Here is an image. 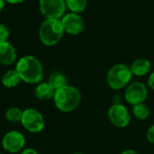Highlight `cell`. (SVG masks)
Here are the masks:
<instances>
[{"mask_svg": "<svg viewBox=\"0 0 154 154\" xmlns=\"http://www.w3.org/2000/svg\"><path fill=\"white\" fill-rule=\"evenodd\" d=\"M60 20L62 23V26L64 28V32L69 34H79L85 29L84 19L79 14L70 12L69 14H64Z\"/></svg>", "mask_w": 154, "mask_h": 154, "instance_id": "ba28073f", "label": "cell"}, {"mask_svg": "<svg viewBox=\"0 0 154 154\" xmlns=\"http://www.w3.org/2000/svg\"><path fill=\"white\" fill-rule=\"evenodd\" d=\"M64 28L60 19H46L39 29V38L46 46L57 44L64 34Z\"/></svg>", "mask_w": 154, "mask_h": 154, "instance_id": "3957f363", "label": "cell"}, {"mask_svg": "<svg viewBox=\"0 0 154 154\" xmlns=\"http://www.w3.org/2000/svg\"><path fill=\"white\" fill-rule=\"evenodd\" d=\"M148 96V90L146 86L142 82H133L131 83L125 93V100L134 106L136 104L143 103Z\"/></svg>", "mask_w": 154, "mask_h": 154, "instance_id": "9c48e42d", "label": "cell"}, {"mask_svg": "<svg viewBox=\"0 0 154 154\" xmlns=\"http://www.w3.org/2000/svg\"><path fill=\"white\" fill-rule=\"evenodd\" d=\"M53 88L55 90L60 89L61 88H64L65 86H67V78L64 74L60 73V72H53L50 78H49V81H48Z\"/></svg>", "mask_w": 154, "mask_h": 154, "instance_id": "9a60e30c", "label": "cell"}, {"mask_svg": "<svg viewBox=\"0 0 154 154\" xmlns=\"http://www.w3.org/2000/svg\"><path fill=\"white\" fill-rule=\"evenodd\" d=\"M67 8L72 13H82L88 5V0H65Z\"/></svg>", "mask_w": 154, "mask_h": 154, "instance_id": "2e32d148", "label": "cell"}, {"mask_svg": "<svg viewBox=\"0 0 154 154\" xmlns=\"http://www.w3.org/2000/svg\"><path fill=\"white\" fill-rule=\"evenodd\" d=\"M108 118L113 125L118 128L126 127L131 121V116L127 108L121 104H115L109 108Z\"/></svg>", "mask_w": 154, "mask_h": 154, "instance_id": "52a82bcc", "label": "cell"}, {"mask_svg": "<svg viewBox=\"0 0 154 154\" xmlns=\"http://www.w3.org/2000/svg\"><path fill=\"white\" fill-rule=\"evenodd\" d=\"M151 68H152L151 62L147 59L141 58V59L135 60L132 63L130 69L133 75H135L137 77H143L149 73V71L151 70Z\"/></svg>", "mask_w": 154, "mask_h": 154, "instance_id": "7c38bea8", "label": "cell"}, {"mask_svg": "<svg viewBox=\"0 0 154 154\" xmlns=\"http://www.w3.org/2000/svg\"><path fill=\"white\" fill-rule=\"evenodd\" d=\"M73 154H84V153H82V152H75V153H73Z\"/></svg>", "mask_w": 154, "mask_h": 154, "instance_id": "484cf974", "label": "cell"}, {"mask_svg": "<svg viewBox=\"0 0 154 154\" xmlns=\"http://www.w3.org/2000/svg\"><path fill=\"white\" fill-rule=\"evenodd\" d=\"M21 81V78L15 69L6 71L2 77V83L5 88H11L16 87Z\"/></svg>", "mask_w": 154, "mask_h": 154, "instance_id": "5bb4252c", "label": "cell"}, {"mask_svg": "<svg viewBox=\"0 0 154 154\" xmlns=\"http://www.w3.org/2000/svg\"><path fill=\"white\" fill-rule=\"evenodd\" d=\"M16 51L10 42H0V64L11 65L16 60Z\"/></svg>", "mask_w": 154, "mask_h": 154, "instance_id": "8fae6325", "label": "cell"}, {"mask_svg": "<svg viewBox=\"0 0 154 154\" xmlns=\"http://www.w3.org/2000/svg\"><path fill=\"white\" fill-rule=\"evenodd\" d=\"M55 91L54 88L49 82H40L35 88L34 95L38 99L49 100L53 98Z\"/></svg>", "mask_w": 154, "mask_h": 154, "instance_id": "4fadbf2b", "label": "cell"}, {"mask_svg": "<svg viewBox=\"0 0 154 154\" xmlns=\"http://www.w3.org/2000/svg\"><path fill=\"white\" fill-rule=\"evenodd\" d=\"M9 34L10 32L8 27L4 23H0V42H6Z\"/></svg>", "mask_w": 154, "mask_h": 154, "instance_id": "d6986e66", "label": "cell"}, {"mask_svg": "<svg viewBox=\"0 0 154 154\" xmlns=\"http://www.w3.org/2000/svg\"><path fill=\"white\" fill-rule=\"evenodd\" d=\"M25 145V138L18 131H10L5 134L2 140L3 148L11 153H15L23 149Z\"/></svg>", "mask_w": 154, "mask_h": 154, "instance_id": "30bf717a", "label": "cell"}, {"mask_svg": "<svg viewBox=\"0 0 154 154\" xmlns=\"http://www.w3.org/2000/svg\"><path fill=\"white\" fill-rule=\"evenodd\" d=\"M39 7L46 19H60L63 17L67 5L65 0H40Z\"/></svg>", "mask_w": 154, "mask_h": 154, "instance_id": "8992f818", "label": "cell"}, {"mask_svg": "<svg viewBox=\"0 0 154 154\" xmlns=\"http://www.w3.org/2000/svg\"><path fill=\"white\" fill-rule=\"evenodd\" d=\"M121 154H138L135 151H134V150H126V151H125V152H123Z\"/></svg>", "mask_w": 154, "mask_h": 154, "instance_id": "cb8c5ba5", "label": "cell"}, {"mask_svg": "<svg viewBox=\"0 0 154 154\" xmlns=\"http://www.w3.org/2000/svg\"><path fill=\"white\" fill-rule=\"evenodd\" d=\"M21 123L23 126L31 133H40L44 128L43 116L34 108H27L23 111Z\"/></svg>", "mask_w": 154, "mask_h": 154, "instance_id": "5b68a950", "label": "cell"}, {"mask_svg": "<svg viewBox=\"0 0 154 154\" xmlns=\"http://www.w3.org/2000/svg\"><path fill=\"white\" fill-rule=\"evenodd\" d=\"M133 114L135 116V118L139 120H145L150 116V109L143 103L136 104L133 106Z\"/></svg>", "mask_w": 154, "mask_h": 154, "instance_id": "e0dca14e", "label": "cell"}, {"mask_svg": "<svg viewBox=\"0 0 154 154\" xmlns=\"http://www.w3.org/2000/svg\"><path fill=\"white\" fill-rule=\"evenodd\" d=\"M5 2L9 3V4H14V5H16V4H20V3H23L24 0H5Z\"/></svg>", "mask_w": 154, "mask_h": 154, "instance_id": "603a6c76", "label": "cell"}, {"mask_svg": "<svg viewBox=\"0 0 154 154\" xmlns=\"http://www.w3.org/2000/svg\"><path fill=\"white\" fill-rule=\"evenodd\" d=\"M146 137H147L148 142H150L151 143H154V125H152L148 129Z\"/></svg>", "mask_w": 154, "mask_h": 154, "instance_id": "ffe728a7", "label": "cell"}, {"mask_svg": "<svg viewBox=\"0 0 154 154\" xmlns=\"http://www.w3.org/2000/svg\"><path fill=\"white\" fill-rule=\"evenodd\" d=\"M148 85L152 90H154V71L150 75L148 79Z\"/></svg>", "mask_w": 154, "mask_h": 154, "instance_id": "44dd1931", "label": "cell"}, {"mask_svg": "<svg viewBox=\"0 0 154 154\" xmlns=\"http://www.w3.org/2000/svg\"><path fill=\"white\" fill-rule=\"evenodd\" d=\"M21 154H38V152L34 150V149H32V148H26L24 150L22 151Z\"/></svg>", "mask_w": 154, "mask_h": 154, "instance_id": "7402d4cb", "label": "cell"}, {"mask_svg": "<svg viewBox=\"0 0 154 154\" xmlns=\"http://www.w3.org/2000/svg\"><path fill=\"white\" fill-rule=\"evenodd\" d=\"M5 0H0V12L4 9V7H5Z\"/></svg>", "mask_w": 154, "mask_h": 154, "instance_id": "d4e9b609", "label": "cell"}, {"mask_svg": "<svg viewBox=\"0 0 154 154\" xmlns=\"http://www.w3.org/2000/svg\"><path fill=\"white\" fill-rule=\"evenodd\" d=\"M15 70L21 80L28 84H39L43 78V67L40 60L32 55L22 57L16 63Z\"/></svg>", "mask_w": 154, "mask_h": 154, "instance_id": "6da1fadb", "label": "cell"}, {"mask_svg": "<svg viewBox=\"0 0 154 154\" xmlns=\"http://www.w3.org/2000/svg\"><path fill=\"white\" fill-rule=\"evenodd\" d=\"M0 154H3V153H1V152H0Z\"/></svg>", "mask_w": 154, "mask_h": 154, "instance_id": "4316f807", "label": "cell"}, {"mask_svg": "<svg viewBox=\"0 0 154 154\" xmlns=\"http://www.w3.org/2000/svg\"><path fill=\"white\" fill-rule=\"evenodd\" d=\"M23 116V111L18 107H10L5 113V118L12 123L21 122Z\"/></svg>", "mask_w": 154, "mask_h": 154, "instance_id": "ac0fdd59", "label": "cell"}, {"mask_svg": "<svg viewBox=\"0 0 154 154\" xmlns=\"http://www.w3.org/2000/svg\"><path fill=\"white\" fill-rule=\"evenodd\" d=\"M53 100L59 110L69 113L79 106L81 101V93L77 88L67 85L55 91Z\"/></svg>", "mask_w": 154, "mask_h": 154, "instance_id": "7a4b0ae2", "label": "cell"}, {"mask_svg": "<svg viewBox=\"0 0 154 154\" xmlns=\"http://www.w3.org/2000/svg\"><path fill=\"white\" fill-rule=\"evenodd\" d=\"M133 77L130 67L125 64H116L113 66L107 73L106 81L108 86L114 89L118 90L127 86Z\"/></svg>", "mask_w": 154, "mask_h": 154, "instance_id": "277c9868", "label": "cell"}]
</instances>
